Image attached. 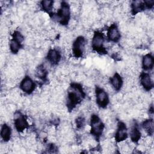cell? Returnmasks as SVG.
I'll return each instance as SVG.
<instances>
[{"label":"cell","mask_w":154,"mask_h":154,"mask_svg":"<svg viewBox=\"0 0 154 154\" xmlns=\"http://www.w3.org/2000/svg\"><path fill=\"white\" fill-rule=\"evenodd\" d=\"M54 2L52 1H43L42 2V6L44 10L49 11L53 8Z\"/></svg>","instance_id":"obj_19"},{"label":"cell","mask_w":154,"mask_h":154,"mask_svg":"<svg viewBox=\"0 0 154 154\" xmlns=\"http://www.w3.org/2000/svg\"><path fill=\"white\" fill-rule=\"evenodd\" d=\"M76 126L78 128H82L84 126L85 120L83 117H78L76 120Z\"/></svg>","instance_id":"obj_20"},{"label":"cell","mask_w":154,"mask_h":154,"mask_svg":"<svg viewBox=\"0 0 154 154\" xmlns=\"http://www.w3.org/2000/svg\"><path fill=\"white\" fill-rule=\"evenodd\" d=\"M103 129V125L97 116H93L91 119V132L96 135H100Z\"/></svg>","instance_id":"obj_1"},{"label":"cell","mask_w":154,"mask_h":154,"mask_svg":"<svg viewBox=\"0 0 154 154\" xmlns=\"http://www.w3.org/2000/svg\"><path fill=\"white\" fill-rule=\"evenodd\" d=\"M107 35L109 39L113 42L117 41L120 37V34L119 29L115 25H111V26L108 29Z\"/></svg>","instance_id":"obj_9"},{"label":"cell","mask_w":154,"mask_h":154,"mask_svg":"<svg viewBox=\"0 0 154 154\" xmlns=\"http://www.w3.org/2000/svg\"><path fill=\"white\" fill-rule=\"evenodd\" d=\"M144 5V2L141 1H133L132 4V8L134 13H137L141 11Z\"/></svg>","instance_id":"obj_17"},{"label":"cell","mask_w":154,"mask_h":154,"mask_svg":"<svg viewBox=\"0 0 154 154\" xmlns=\"http://www.w3.org/2000/svg\"><path fill=\"white\" fill-rule=\"evenodd\" d=\"M20 47V43L18 41L13 39L11 40L10 43V48L11 52L13 53H16L19 51Z\"/></svg>","instance_id":"obj_18"},{"label":"cell","mask_w":154,"mask_h":154,"mask_svg":"<svg viewBox=\"0 0 154 154\" xmlns=\"http://www.w3.org/2000/svg\"><path fill=\"white\" fill-rule=\"evenodd\" d=\"M85 40L84 37H79L74 42L73 45V52L76 57H81L85 50Z\"/></svg>","instance_id":"obj_2"},{"label":"cell","mask_w":154,"mask_h":154,"mask_svg":"<svg viewBox=\"0 0 154 154\" xmlns=\"http://www.w3.org/2000/svg\"><path fill=\"white\" fill-rule=\"evenodd\" d=\"M111 84L112 88L115 90H119L120 89L122 85V80L120 75L116 73L111 79Z\"/></svg>","instance_id":"obj_13"},{"label":"cell","mask_w":154,"mask_h":154,"mask_svg":"<svg viewBox=\"0 0 154 154\" xmlns=\"http://www.w3.org/2000/svg\"><path fill=\"white\" fill-rule=\"evenodd\" d=\"M96 101L97 104L102 106H105L108 103V97L107 93L100 88L96 90Z\"/></svg>","instance_id":"obj_6"},{"label":"cell","mask_w":154,"mask_h":154,"mask_svg":"<svg viewBox=\"0 0 154 154\" xmlns=\"http://www.w3.org/2000/svg\"><path fill=\"white\" fill-rule=\"evenodd\" d=\"M144 130L148 134H152L153 132V122L152 120H147L143 123Z\"/></svg>","instance_id":"obj_16"},{"label":"cell","mask_w":154,"mask_h":154,"mask_svg":"<svg viewBox=\"0 0 154 154\" xmlns=\"http://www.w3.org/2000/svg\"><path fill=\"white\" fill-rule=\"evenodd\" d=\"M20 88L23 91L30 93L34 90V84L30 78L26 76L20 83Z\"/></svg>","instance_id":"obj_7"},{"label":"cell","mask_w":154,"mask_h":154,"mask_svg":"<svg viewBox=\"0 0 154 154\" xmlns=\"http://www.w3.org/2000/svg\"><path fill=\"white\" fill-rule=\"evenodd\" d=\"M48 60L52 64L57 63L60 60V54L56 49H51L48 55Z\"/></svg>","instance_id":"obj_12"},{"label":"cell","mask_w":154,"mask_h":154,"mask_svg":"<svg viewBox=\"0 0 154 154\" xmlns=\"http://www.w3.org/2000/svg\"><path fill=\"white\" fill-rule=\"evenodd\" d=\"M129 134L131 139L133 142L138 141L141 138V132L135 126H134L131 129Z\"/></svg>","instance_id":"obj_14"},{"label":"cell","mask_w":154,"mask_h":154,"mask_svg":"<svg viewBox=\"0 0 154 154\" xmlns=\"http://www.w3.org/2000/svg\"><path fill=\"white\" fill-rule=\"evenodd\" d=\"M104 38L102 33L96 32L94 34L92 40V46L94 49L97 51H100L103 49V44Z\"/></svg>","instance_id":"obj_3"},{"label":"cell","mask_w":154,"mask_h":154,"mask_svg":"<svg viewBox=\"0 0 154 154\" xmlns=\"http://www.w3.org/2000/svg\"><path fill=\"white\" fill-rule=\"evenodd\" d=\"M153 58L150 54H146L144 56L142 61V64L144 69H151L153 66Z\"/></svg>","instance_id":"obj_11"},{"label":"cell","mask_w":154,"mask_h":154,"mask_svg":"<svg viewBox=\"0 0 154 154\" xmlns=\"http://www.w3.org/2000/svg\"><path fill=\"white\" fill-rule=\"evenodd\" d=\"M14 120L15 127L16 129L19 132L23 131L28 126L27 120L22 115H20L19 113L16 114V116H14Z\"/></svg>","instance_id":"obj_5"},{"label":"cell","mask_w":154,"mask_h":154,"mask_svg":"<svg viewBox=\"0 0 154 154\" xmlns=\"http://www.w3.org/2000/svg\"><path fill=\"white\" fill-rule=\"evenodd\" d=\"M10 127L7 125H4L1 128V135L2 138L4 141H8L10 138Z\"/></svg>","instance_id":"obj_15"},{"label":"cell","mask_w":154,"mask_h":154,"mask_svg":"<svg viewBox=\"0 0 154 154\" xmlns=\"http://www.w3.org/2000/svg\"><path fill=\"white\" fill-rule=\"evenodd\" d=\"M70 16V8L69 5L66 4L63 2L61 4V8L60 10L58 18H59L60 21L62 23H67L68 19Z\"/></svg>","instance_id":"obj_4"},{"label":"cell","mask_w":154,"mask_h":154,"mask_svg":"<svg viewBox=\"0 0 154 154\" xmlns=\"http://www.w3.org/2000/svg\"><path fill=\"white\" fill-rule=\"evenodd\" d=\"M152 79L149 73H143L141 76V85L146 90H150L153 86Z\"/></svg>","instance_id":"obj_10"},{"label":"cell","mask_w":154,"mask_h":154,"mask_svg":"<svg viewBox=\"0 0 154 154\" xmlns=\"http://www.w3.org/2000/svg\"><path fill=\"white\" fill-rule=\"evenodd\" d=\"M127 137V131L126 128L124 123H120L119 124V127L116 134L115 138L119 142H122L124 141Z\"/></svg>","instance_id":"obj_8"}]
</instances>
